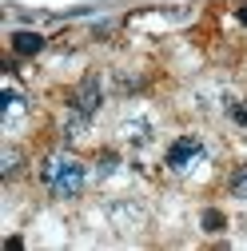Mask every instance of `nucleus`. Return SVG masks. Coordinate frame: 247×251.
<instances>
[{"label": "nucleus", "mask_w": 247, "mask_h": 251, "mask_svg": "<svg viewBox=\"0 0 247 251\" xmlns=\"http://www.w3.org/2000/svg\"><path fill=\"white\" fill-rule=\"evenodd\" d=\"M40 179L48 187V196L72 200V196H80V187H84V164L72 160V155H52V160H44V168H40Z\"/></svg>", "instance_id": "nucleus-1"}, {"label": "nucleus", "mask_w": 247, "mask_h": 251, "mask_svg": "<svg viewBox=\"0 0 247 251\" xmlns=\"http://www.w3.org/2000/svg\"><path fill=\"white\" fill-rule=\"evenodd\" d=\"M199 155H203V144H199L196 136H183V140H175V144L168 148V168H172V172H183V168H192Z\"/></svg>", "instance_id": "nucleus-2"}, {"label": "nucleus", "mask_w": 247, "mask_h": 251, "mask_svg": "<svg viewBox=\"0 0 247 251\" xmlns=\"http://www.w3.org/2000/svg\"><path fill=\"white\" fill-rule=\"evenodd\" d=\"M72 108H76L84 120L100 108V80H96V76H88V80H84V84L72 92Z\"/></svg>", "instance_id": "nucleus-3"}, {"label": "nucleus", "mask_w": 247, "mask_h": 251, "mask_svg": "<svg viewBox=\"0 0 247 251\" xmlns=\"http://www.w3.org/2000/svg\"><path fill=\"white\" fill-rule=\"evenodd\" d=\"M40 48H44V36L40 32H16L12 36V52L16 56H36Z\"/></svg>", "instance_id": "nucleus-4"}, {"label": "nucleus", "mask_w": 247, "mask_h": 251, "mask_svg": "<svg viewBox=\"0 0 247 251\" xmlns=\"http://www.w3.org/2000/svg\"><path fill=\"white\" fill-rule=\"evenodd\" d=\"M231 192H235L239 200H247V164H243V168L231 176Z\"/></svg>", "instance_id": "nucleus-5"}, {"label": "nucleus", "mask_w": 247, "mask_h": 251, "mask_svg": "<svg viewBox=\"0 0 247 251\" xmlns=\"http://www.w3.org/2000/svg\"><path fill=\"white\" fill-rule=\"evenodd\" d=\"M223 224H227L223 211H215V207H211V211H203V227H207V231H223Z\"/></svg>", "instance_id": "nucleus-6"}, {"label": "nucleus", "mask_w": 247, "mask_h": 251, "mask_svg": "<svg viewBox=\"0 0 247 251\" xmlns=\"http://www.w3.org/2000/svg\"><path fill=\"white\" fill-rule=\"evenodd\" d=\"M227 112H231L235 124H243V128H247V104H227Z\"/></svg>", "instance_id": "nucleus-7"}, {"label": "nucleus", "mask_w": 247, "mask_h": 251, "mask_svg": "<svg viewBox=\"0 0 247 251\" xmlns=\"http://www.w3.org/2000/svg\"><path fill=\"white\" fill-rule=\"evenodd\" d=\"M16 160H20V155L8 148V151H4V168H0V172H4V176H12V172H16Z\"/></svg>", "instance_id": "nucleus-8"}, {"label": "nucleus", "mask_w": 247, "mask_h": 251, "mask_svg": "<svg viewBox=\"0 0 247 251\" xmlns=\"http://www.w3.org/2000/svg\"><path fill=\"white\" fill-rule=\"evenodd\" d=\"M239 20H243V24H247V8H243V12H239Z\"/></svg>", "instance_id": "nucleus-9"}]
</instances>
